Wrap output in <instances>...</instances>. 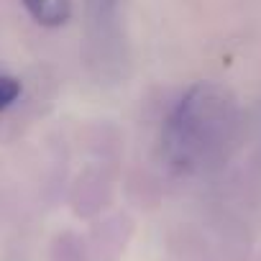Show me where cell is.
<instances>
[{
	"mask_svg": "<svg viewBox=\"0 0 261 261\" xmlns=\"http://www.w3.org/2000/svg\"><path fill=\"white\" fill-rule=\"evenodd\" d=\"M21 95V82L11 74H0V113L8 110Z\"/></svg>",
	"mask_w": 261,
	"mask_h": 261,
	"instance_id": "obj_4",
	"label": "cell"
},
{
	"mask_svg": "<svg viewBox=\"0 0 261 261\" xmlns=\"http://www.w3.org/2000/svg\"><path fill=\"white\" fill-rule=\"evenodd\" d=\"M238 123V102L225 87L215 82L192 85L162 130L167 164L177 174H205L220 167L236 146Z\"/></svg>",
	"mask_w": 261,
	"mask_h": 261,
	"instance_id": "obj_1",
	"label": "cell"
},
{
	"mask_svg": "<svg viewBox=\"0 0 261 261\" xmlns=\"http://www.w3.org/2000/svg\"><path fill=\"white\" fill-rule=\"evenodd\" d=\"M120 0H85V31H87V59L95 74L102 80L120 62Z\"/></svg>",
	"mask_w": 261,
	"mask_h": 261,
	"instance_id": "obj_2",
	"label": "cell"
},
{
	"mask_svg": "<svg viewBox=\"0 0 261 261\" xmlns=\"http://www.w3.org/2000/svg\"><path fill=\"white\" fill-rule=\"evenodd\" d=\"M29 16L46 29L64 26L72 18V0H21Z\"/></svg>",
	"mask_w": 261,
	"mask_h": 261,
	"instance_id": "obj_3",
	"label": "cell"
}]
</instances>
